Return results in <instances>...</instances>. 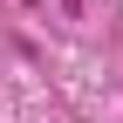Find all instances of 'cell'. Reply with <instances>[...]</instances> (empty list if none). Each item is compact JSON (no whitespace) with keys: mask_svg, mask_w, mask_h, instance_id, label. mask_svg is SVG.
I'll return each instance as SVG.
<instances>
[{"mask_svg":"<svg viewBox=\"0 0 123 123\" xmlns=\"http://www.w3.org/2000/svg\"><path fill=\"white\" fill-rule=\"evenodd\" d=\"M27 7H41V0H27Z\"/></svg>","mask_w":123,"mask_h":123,"instance_id":"obj_1","label":"cell"}]
</instances>
